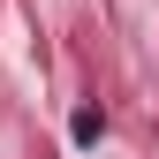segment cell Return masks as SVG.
Listing matches in <instances>:
<instances>
[{"label":"cell","instance_id":"6da1fadb","mask_svg":"<svg viewBox=\"0 0 159 159\" xmlns=\"http://www.w3.org/2000/svg\"><path fill=\"white\" fill-rule=\"evenodd\" d=\"M68 136H76V144H98V136H106V114H98V106H76Z\"/></svg>","mask_w":159,"mask_h":159}]
</instances>
